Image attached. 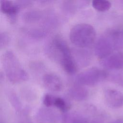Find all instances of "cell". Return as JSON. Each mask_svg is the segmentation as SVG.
<instances>
[{
  "mask_svg": "<svg viewBox=\"0 0 123 123\" xmlns=\"http://www.w3.org/2000/svg\"><path fill=\"white\" fill-rule=\"evenodd\" d=\"M2 63L5 74L12 83H20L28 79V75L14 53L6 51L2 57Z\"/></svg>",
  "mask_w": 123,
  "mask_h": 123,
  "instance_id": "cell-2",
  "label": "cell"
},
{
  "mask_svg": "<svg viewBox=\"0 0 123 123\" xmlns=\"http://www.w3.org/2000/svg\"><path fill=\"white\" fill-rule=\"evenodd\" d=\"M54 96L50 94H46L44 95L42 98V102L43 104L47 107H53V100Z\"/></svg>",
  "mask_w": 123,
  "mask_h": 123,
  "instance_id": "cell-20",
  "label": "cell"
},
{
  "mask_svg": "<svg viewBox=\"0 0 123 123\" xmlns=\"http://www.w3.org/2000/svg\"><path fill=\"white\" fill-rule=\"evenodd\" d=\"M70 87L68 90V95L73 99L81 101L86 99L88 97V92L83 86L77 84Z\"/></svg>",
  "mask_w": 123,
  "mask_h": 123,
  "instance_id": "cell-10",
  "label": "cell"
},
{
  "mask_svg": "<svg viewBox=\"0 0 123 123\" xmlns=\"http://www.w3.org/2000/svg\"><path fill=\"white\" fill-rule=\"evenodd\" d=\"M35 118L39 123H57L60 120L61 116L56 111L46 107L37 111Z\"/></svg>",
  "mask_w": 123,
  "mask_h": 123,
  "instance_id": "cell-5",
  "label": "cell"
},
{
  "mask_svg": "<svg viewBox=\"0 0 123 123\" xmlns=\"http://www.w3.org/2000/svg\"><path fill=\"white\" fill-rule=\"evenodd\" d=\"M9 98L15 110H16V111H20L22 108V105L16 94L12 91L10 92L9 93Z\"/></svg>",
  "mask_w": 123,
  "mask_h": 123,
  "instance_id": "cell-18",
  "label": "cell"
},
{
  "mask_svg": "<svg viewBox=\"0 0 123 123\" xmlns=\"http://www.w3.org/2000/svg\"><path fill=\"white\" fill-rule=\"evenodd\" d=\"M53 107L56 108L62 112H66L70 109V104L64 98L54 96Z\"/></svg>",
  "mask_w": 123,
  "mask_h": 123,
  "instance_id": "cell-16",
  "label": "cell"
},
{
  "mask_svg": "<svg viewBox=\"0 0 123 123\" xmlns=\"http://www.w3.org/2000/svg\"><path fill=\"white\" fill-rule=\"evenodd\" d=\"M47 31L40 28H33L27 30V34L30 37L36 38L40 39L45 37L47 35Z\"/></svg>",
  "mask_w": 123,
  "mask_h": 123,
  "instance_id": "cell-17",
  "label": "cell"
},
{
  "mask_svg": "<svg viewBox=\"0 0 123 123\" xmlns=\"http://www.w3.org/2000/svg\"><path fill=\"white\" fill-rule=\"evenodd\" d=\"M73 55L77 66L82 67L87 66L91 62L90 53L86 50H79L75 51Z\"/></svg>",
  "mask_w": 123,
  "mask_h": 123,
  "instance_id": "cell-12",
  "label": "cell"
},
{
  "mask_svg": "<svg viewBox=\"0 0 123 123\" xmlns=\"http://www.w3.org/2000/svg\"><path fill=\"white\" fill-rule=\"evenodd\" d=\"M66 123H89L88 118L82 113L77 112L66 114L63 117Z\"/></svg>",
  "mask_w": 123,
  "mask_h": 123,
  "instance_id": "cell-13",
  "label": "cell"
},
{
  "mask_svg": "<svg viewBox=\"0 0 123 123\" xmlns=\"http://www.w3.org/2000/svg\"><path fill=\"white\" fill-rule=\"evenodd\" d=\"M42 16V13L37 10H31L26 12L23 15L24 21L28 23H35L38 22Z\"/></svg>",
  "mask_w": 123,
  "mask_h": 123,
  "instance_id": "cell-14",
  "label": "cell"
},
{
  "mask_svg": "<svg viewBox=\"0 0 123 123\" xmlns=\"http://www.w3.org/2000/svg\"><path fill=\"white\" fill-rule=\"evenodd\" d=\"M0 10L3 13L8 17L11 22H13L15 21L19 12V7L10 0H1Z\"/></svg>",
  "mask_w": 123,
  "mask_h": 123,
  "instance_id": "cell-9",
  "label": "cell"
},
{
  "mask_svg": "<svg viewBox=\"0 0 123 123\" xmlns=\"http://www.w3.org/2000/svg\"></svg>",
  "mask_w": 123,
  "mask_h": 123,
  "instance_id": "cell-22",
  "label": "cell"
},
{
  "mask_svg": "<svg viewBox=\"0 0 123 123\" xmlns=\"http://www.w3.org/2000/svg\"><path fill=\"white\" fill-rule=\"evenodd\" d=\"M93 7L97 11L104 12L108 11L111 7V3L108 0H92Z\"/></svg>",
  "mask_w": 123,
  "mask_h": 123,
  "instance_id": "cell-15",
  "label": "cell"
},
{
  "mask_svg": "<svg viewBox=\"0 0 123 123\" xmlns=\"http://www.w3.org/2000/svg\"><path fill=\"white\" fill-rule=\"evenodd\" d=\"M46 51L48 56L58 62L67 73L74 74L76 72L77 66L73 53L66 42L61 37H55L47 46Z\"/></svg>",
  "mask_w": 123,
  "mask_h": 123,
  "instance_id": "cell-1",
  "label": "cell"
},
{
  "mask_svg": "<svg viewBox=\"0 0 123 123\" xmlns=\"http://www.w3.org/2000/svg\"><path fill=\"white\" fill-rule=\"evenodd\" d=\"M123 58L119 54H113L101 59V64L108 69H118L123 64Z\"/></svg>",
  "mask_w": 123,
  "mask_h": 123,
  "instance_id": "cell-11",
  "label": "cell"
},
{
  "mask_svg": "<svg viewBox=\"0 0 123 123\" xmlns=\"http://www.w3.org/2000/svg\"><path fill=\"white\" fill-rule=\"evenodd\" d=\"M10 41L9 35L5 32H1L0 34V48L2 49L6 47Z\"/></svg>",
  "mask_w": 123,
  "mask_h": 123,
  "instance_id": "cell-19",
  "label": "cell"
},
{
  "mask_svg": "<svg viewBox=\"0 0 123 123\" xmlns=\"http://www.w3.org/2000/svg\"><path fill=\"white\" fill-rule=\"evenodd\" d=\"M38 0L39 2H43V3H46V2H49L52 0Z\"/></svg>",
  "mask_w": 123,
  "mask_h": 123,
  "instance_id": "cell-21",
  "label": "cell"
},
{
  "mask_svg": "<svg viewBox=\"0 0 123 123\" xmlns=\"http://www.w3.org/2000/svg\"><path fill=\"white\" fill-rule=\"evenodd\" d=\"M107 74L104 71L92 67L78 74L75 81L77 84L83 86H94L104 80Z\"/></svg>",
  "mask_w": 123,
  "mask_h": 123,
  "instance_id": "cell-4",
  "label": "cell"
},
{
  "mask_svg": "<svg viewBox=\"0 0 123 123\" xmlns=\"http://www.w3.org/2000/svg\"><path fill=\"white\" fill-rule=\"evenodd\" d=\"M106 104L111 108L117 109L123 107V94L114 89H106L104 93Z\"/></svg>",
  "mask_w": 123,
  "mask_h": 123,
  "instance_id": "cell-7",
  "label": "cell"
},
{
  "mask_svg": "<svg viewBox=\"0 0 123 123\" xmlns=\"http://www.w3.org/2000/svg\"><path fill=\"white\" fill-rule=\"evenodd\" d=\"M113 44L109 37H100L96 42L94 51L98 58L103 59L110 55L112 51Z\"/></svg>",
  "mask_w": 123,
  "mask_h": 123,
  "instance_id": "cell-6",
  "label": "cell"
},
{
  "mask_svg": "<svg viewBox=\"0 0 123 123\" xmlns=\"http://www.w3.org/2000/svg\"><path fill=\"white\" fill-rule=\"evenodd\" d=\"M96 36L93 26L86 23L75 25L70 32L71 42L79 48L85 49L91 46L95 41Z\"/></svg>",
  "mask_w": 123,
  "mask_h": 123,
  "instance_id": "cell-3",
  "label": "cell"
},
{
  "mask_svg": "<svg viewBox=\"0 0 123 123\" xmlns=\"http://www.w3.org/2000/svg\"><path fill=\"white\" fill-rule=\"evenodd\" d=\"M44 86L52 92H59L63 87V83L61 78L53 73H47L42 78Z\"/></svg>",
  "mask_w": 123,
  "mask_h": 123,
  "instance_id": "cell-8",
  "label": "cell"
}]
</instances>
